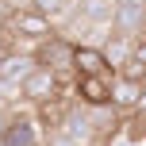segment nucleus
<instances>
[{
    "label": "nucleus",
    "instance_id": "obj_1",
    "mask_svg": "<svg viewBox=\"0 0 146 146\" xmlns=\"http://www.w3.org/2000/svg\"><path fill=\"white\" fill-rule=\"evenodd\" d=\"M19 96H23L27 108H38V104L54 100V96H73V77H58V73H50V69L38 66V69L19 85Z\"/></svg>",
    "mask_w": 146,
    "mask_h": 146
},
{
    "label": "nucleus",
    "instance_id": "obj_2",
    "mask_svg": "<svg viewBox=\"0 0 146 146\" xmlns=\"http://www.w3.org/2000/svg\"><path fill=\"white\" fill-rule=\"evenodd\" d=\"M4 31L15 38V46H19V38H27V46H38L42 38H50L58 27H54L46 15H38L35 8H15V12L4 15Z\"/></svg>",
    "mask_w": 146,
    "mask_h": 146
},
{
    "label": "nucleus",
    "instance_id": "obj_3",
    "mask_svg": "<svg viewBox=\"0 0 146 146\" xmlns=\"http://www.w3.org/2000/svg\"><path fill=\"white\" fill-rule=\"evenodd\" d=\"M73 50H77V42H69L66 35H58V31H54V35L42 38L31 54H35V62H38L42 69L58 73V77H77V73H73Z\"/></svg>",
    "mask_w": 146,
    "mask_h": 146
},
{
    "label": "nucleus",
    "instance_id": "obj_4",
    "mask_svg": "<svg viewBox=\"0 0 146 146\" xmlns=\"http://www.w3.org/2000/svg\"><path fill=\"white\" fill-rule=\"evenodd\" d=\"M73 100H77L81 108H111V73L108 77L77 73V77H73Z\"/></svg>",
    "mask_w": 146,
    "mask_h": 146
},
{
    "label": "nucleus",
    "instance_id": "obj_5",
    "mask_svg": "<svg viewBox=\"0 0 146 146\" xmlns=\"http://www.w3.org/2000/svg\"><path fill=\"white\" fill-rule=\"evenodd\" d=\"M0 146H42V127L35 123V115L12 111L4 131H0Z\"/></svg>",
    "mask_w": 146,
    "mask_h": 146
},
{
    "label": "nucleus",
    "instance_id": "obj_6",
    "mask_svg": "<svg viewBox=\"0 0 146 146\" xmlns=\"http://www.w3.org/2000/svg\"><path fill=\"white\" fill-rule=\"evenodd\" d=\"M58 131H66L77 146H100L104 139H100V131L92 127V115H88V108H81L77 100L69 104V111H66V123L58 127Z\"/></svg>",
    "mask_w": 146,
    "mask_h": 146
},
{
    "label": "nucleus",
    "instance_id": "obj_7",
    "mask_svg": "<svg viewBox=\"0 0 146 146\" xmlns=\"http://www.w3.org/2000/svg\"><path fill=\"white\" fill-rule=\"evenodd\" d=\"M35 69H38L35 54H31V50H19V46H12V50L0 58V81H8V85H23Z\"/></svg>",
    "mask_w": 146,
    "mask_h": 146
},
{
    "label": "nucleus",
    "instance_id": "obj_8",
    "mask_svg": "<svg viewBox=\"0 0 146 146\" xmlns=\"http://www.w3.org/2000/svg\"><path fill=\"white\" fill-rule=\"evenodd\" d=\"M142 96H146V85L111 73V108H115L119 115H123V111H139L142 108Z\"/></svg>",
    "mask_w": 146,
    "mask_h": 146
},
{
    "label": "nucleus",
    "instance_id": "obj_9",
    "mask_svg": "<svg viewBox=\"0 0 146 146\" xmlns=\"http://www.w3.org/2000/svg\"><path fill=\"white\" fill-rule=\"evenodd\" d=\"M73 73H92V77H108L111 66L108 58H104L100 46H88V42H77V50H73Z\"/></svg>",
    "mask_w": 146,
    "mask_h": 146
},
{
    "label": "nucleus",
    "instance_id": "obj_10",
    "mask_svg": "<svg viewBox=\"0 0 146 146\" xmlns=\"http://www.w3.org/2000/svg\"><path fill=\"white\" fill-rule=\"evenodd\" d=\"M27 8H35V12H38V15H46L54 27H62V23H66L69 15L77 12V0H31Z\"/></svg>",
    "mask_w": 146,
    "mask_h": 146
},
{
    "label": "nucleus",
    "instance_id": "obj_11",
    "mask_svg": "<svg viewBox=\"0 0 146 146\" xmlns=\"http://www.w3.org/2000/svg\"><path fill=\"white\" fill-rule=\"evenodd\" d=\"M104 50V58H108V66H111V73H115L119 66H123L127 58H131V38H119V35H111L108 42L100 46Z\"/></svg>",
    "mask_w": 146,
    "mask_h": 146
},
{
    "label": "nucleus",
    "instance_id": "obj_12",
    "mask_svg": "<svg viewBox=\"0 0 146 146\" xmlns=\"http://www.w3.org/2000/svg\"><path fill=\"white\" fill-rule=\"evenodd\" d=\"M42 146H77V142L66 131H50V135H42Z\"/></svg>",
    "mask_w": 146,
    "mask_h": 146
},
{
    "label": "nucleus",
    "instance_id": "obj_13",
    "mask_svg": "<svg viewBox=\"0 0 146 146\" xmlns=\"http://www.w3.org/2000/svg\"><path fill=\"white\" fill-rule=\"evenodd\" d=\"M31 0H0V8H8V12H15V8H27Z\"/></svg>",
    "mask_w": 146,
    "mask_h": 146
},
{
    "label": "nucleus",
    "instance_id": "obj_14",
    "mask_svg": "<svg viewBox=\"0 0 146 146\" xmlns=\"http://www.w3.org/2000/svg\"><path fill=\"white\" fill-rule=\"evenodd\" d=\"M15 108H0V131H4V123H8V115H12Z\"/></svg>",
    "mask_w": 146,
    "mask_h": 146
},
{
    "label": "nucleus",
    "instance_id": "obj_15",
    "mask_svg": "<svg viewBox=\"0 0 146 146\" xmlns=\"http://www.w3.org/2000/svg\"><path fill=\"white\" fill-rule=\"evenodd\" d=\"M123 4H139V8H146V0H123Z\"/></svg>",
    "mask_w": 146,
    "mask_h": 146
},
{
    "label": "nucleus",
    "instance_id": "obj_16",
    "mask_svg": "<svg viewBox=\"0 0 146 146\" xmlns=\"http://www.w3.org/2000/svg\"><path fill=\"white\" fill-rule=\"evenodd\" d=\"M4 54H8V50H4V46H0V58H4Z\"/></svg>",
    "mask_w": 146,
    "mask_h": 146
},
{
    "label": "nucleus",
    "instance_id": "obj_17",
    "mask_svg": "<svg viewBox=\"0 0 146 146\" xmlns=\"http://www.w3.org/2000/svg\"><path fill=\"white\" fill-rule=\"evenodd\" d=\"M142 108H146V96H142Z\"/></svg>",
    "mask_w": 146,
    "mask_h": 146
}]
</instances>
